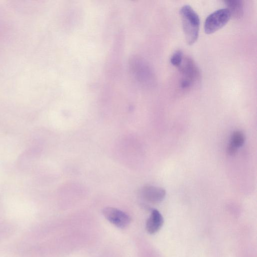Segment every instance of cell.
<instances>
[{"label": "cell", "instance_id": "4", "mask_svg": "<svg viewBox=\"0 0 257 257\" xmlns=\"http://www.w3.org/2000/svg\"><path fill=\"white\" fill-rule=\"evenodd\" d=\"M231 18L227 9H219L210 14L204 22V29L207 34L214 33L223 27Z\"/></svg>", "mask_w": 257, "mask_h": 257}, {"label": "cell", "instance_id": "3", "mask_svg": "<svg viewBox=\"0 0 257 257\" xmlns=\"http://www.w3.org/2000/svg\"><path fill=\"white\" fill-rule=\"evenodd\" d=\"M181 74L180 86L182 89L190 88L200 78V73L194 61L190 58H183L179 67Z\"/></svg>", "mask_w": 257, "mask_h": 257}, {"label": "cell", "instance_id": "2", "mask_svg": "<svg viewBox=\"0 0 257 257\" xmlns=\"http://www.w3.org/2000/svg\"><path fill=\"white\" fill-rule=\"evenodd\" d=\"M129 68L133 76L141 85L148 87L154 84L153 71L141 57L136 55L131 56L129 60Z\"/></svg>", "mask_w": 257, "mask_h": 257}, {"label": "cell", "instance_id": "1", "mask_svg": "<svg viewBox=\"0 0 257 257\" xmlns=\"http://www.w3.org/2000/svg\"><path fill=\"white\" fill-rule=\"evenodd\" d=\"M183 30L187 44H193L197 40L200 19L196 12L189 5H184L180 9Z\"/></svg>", "mask_w": 257, "mask_h": 257}, {"label": "cell", "instance_id": "9", "mask_svg": "<svg viewBox=\"0 0 257 257\" xmlns=\"http://www.w3.org/2000/svg\"><path fill=\"white\" fill-rule=\"evenodd\" d=\"M244 140L245 137L243 133L241 131H236L232 135L231 143L238 148L243 145Z\"/></svg>", "mask_w": 257, "mask_h": 257}, {"label": "cell", "instance_id": "8", "mask_svg": "<svg viewBox=\"0 0 257 257\" xmlns=\"http://www.w3.org/2000/svg\"><path fill=\"white\" fill-rule=\"evenodd\" d=\"M231 17L238 19L240 18L243 12V3L240 0H228L224 1Z\"/></svg>", "mask_w": 257, "mask_h": 257}, {"label": "cell", "instance_id": "6", "mask_svg": "<svg viewBox=\"0 0 257 257\" xmlns=\"http://www.w3.org/2000/svg\"><path fill=\"white\" fill-rule=\"evenodd\" d=\"M141 194L145 200L155 203L160 202L164 199L166 192L162 188L147 185L142 189Z\"/></svg>", "mask_w": 257, "mask_h": 257}, {"label": "cell", "instance_id": "7", "mask_svg": "<svg viewBox=\"0 0 257 257\" xmlns=\"http://www.w3.org/2000/svg\"><path fill=\"white\" fill-rule=\"evenodd\" d=\"M164 223V219L160 212L157 209H152L150 217L147 220L146 229L150 234L157 232Z\"/></svg>", "mask_w": 257, "mask_h": 257}, {"label": "cell", "instance_id": "10", "mask_svg": "<svg viewBox=\"0 0 257 257\" xmlns=\"http://www.w3.org/2000/svg\"><path fill=\"white\" fill-rule=\"evenodd\" d=\"M183 52L180 50L176 51L171 56L170 62L173 66L179 67L183 59Z\"/></svg>", "mask_w": 257, "mask_h": 257}, {"label": "cell", "instance_id": "5", "mask_svg": "<svg viewBox=\"0 0 257 257\" xmlns=\"http://www.w3.org/2000/svg\"><path fill=\"white\" fill-rule=\"evenodd\" d=\"M104 217L115 226L123 228L131 222V217L125 212L112 207H106L102 210Z\"/></svg>", "mask_w": 257, "mask_h": 257}, {"label": "cell", "instance_id": "11", "mask_svg": "<svg viewBox=\"0 0 257 257\" xmlns=\"http://www.w3.org/2000/svg\"><path fill=\"white\" fill-rule=\"evenodd\" d=\"M237 147L233 145L231 143L227 146L226 151L228 155H235L237 152Z\"/></svg>", "mask_w": 257, "mask_h": 257}]
</instances>
